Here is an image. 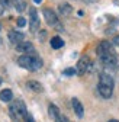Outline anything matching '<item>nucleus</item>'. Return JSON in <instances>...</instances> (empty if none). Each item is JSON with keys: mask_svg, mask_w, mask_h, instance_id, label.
Returning <instances> with one entry per match:
<instances>
[{"mask_svg": "<svg viewBox=\"0 0 119 122\" xmlns=\"http://www.w3.org/2000/svg\"><path fill=\"white\" fill-rule=\"evenodd\" d=\"M18 64L25 68V70H29V71H36L42 67V60L36 55V52H31V54H23L18 58Z\"/></svg>", "mask_w": 119, "mask_h": 122, "instance_id": "nucleus-1", "label": "nucleus"}, {"mask_svg": "<svg viewBox=\"0 0 119 122\" xmlns=\"http://www.w3.org/2000/svg\"><path fill=\"white\" fill-rule=\"evenodd\" d=\"M113 86H115V81H113V79L110 77L109 74H106V73L100 74V77H99V84H97V90H99V93H100L102 97H105V99L112 97Z\"/></svg>", "mask_w": 119, "mask_h": 122, "instance_id": "nucleus-2", "label": "nucleus"}, {"mask_svg": "<svg viewBox=\"0 0 119 122\" xmlns=\"http://www.w3.org/2000/svg\"><path fill=\"white\" fill-rule=\"evenodd\" d=\"M28 113V109L23 103V100L18 99L15 102H10L9 105V115L13 119V122H23L25 115Z\"/></svg>", "mask_w": 119, "mask_h": 122, "instance_id": "nucleus-3", "label": "nucleus"}, {"mask_svg": "<svg viewBox=\"0 0 119 122\" xmlns=\"http://www.w3.org/2000/svg\"><path fill=\"white\" fill-rule=\"evenodd\" d=\"M42 13H44V18H45V22H47L51 28H57V29H60V30H63V26H61V23H60V19H58L57 13H55L52 9L45 7V9L42 10Z\"/></svg>", "mask_w": 119, "mask_h": 122, "instance_id": "nucleus-4", "label": "nucleus"}, {"mask_svg": "<svg viewBox=\"0 0 119 122\" xmlns=\"http://www.w3.org/2000/svg\"><path fill=\"white\" fill-rule=\"evenodd\" d=\"M90 66H92V60L89 58L87 55H83L79 61H77V67H76V71L79 76H84L89 70H90Z\"/></svg>", "mask_w": 119, "mask_h": 122, "instance_id": "nucleus-5", "label": "nucleus"}, {"mask_svg": "<svg viewBox=\"0 0 119 122\" xmlns=\"http://www.w3.org/2000/svg\"><path fill=\"white\" fill-rule=\"evenodd\" d=\"M99 58H100V63L106 67H115L118 63V57H116L115 51H109L103 55H99Z\"/></svg>", "mask_w": 119, "mask_h": 122, "instance_id": "nucleus-6", "label": "nucleus"}, {"mask_svg": "<svg viewBox=\"0 0 119 122\" xmlns=\"http://www.w3.org/2000/svg\"><path fill=\"white\" fill-rule=\"evenodd\" d=\"M29 29H31V32H36L39 29V18L35 7L29 9Z\"/></svg>", "mask_w": 119, "mask_h": 122, "instance_id": "nucleus-7", "label": "nucleus"}, {"mask_svg": "<svg viewBox=\"0 0 119 122\" xmlns=\"http://www.w3.org/2000/svg\"><path fill=\"white\" fill-rule=\"evenodd\" d=\"M15 47H16V51L18 52H22V54H31V52L35 51L32 42H29V41H22V42L16 44Z\"/></svg>", "mask_w": 119, "mask_h": 122, "instance_id": "nucleus-8", "label": "nucleus"}, {"mask_svg": "<svg viewBox=\"0 0 119 122\" xmlns=\"http://www.w3.org/2000/svg\"><path fill=\"white\" fill-rule=\"evenodd\" d=\"M112 42H109V41H100L99 44H97V47H96V54L97 55H103V54H106V52H109V51H113V48H112Z\"/></svg>", "mask_w": 119, "mask_h": 122, "instance_id": "nucleus-9", "label": "nucleus"}, {"mask_svg": "<svg viewBox=\"0 0 119 122\" xmlns=\"http://www.w3.org/2000/svg\"><path fill=\"white\" fill-rule=\"evenodd\" d=\"M7 38H9V41L13 44V45H16V44H19V42H22L23 39H25V35L22 34V32H19V30H9V34H7Z\"/></svg>", "mask_w": 119, "mask_h": 122, "instance_id": "nucleus-10", "label": "nucleus"}, {"mask_svg": "<svg viewBox=\"0 0 119 122\" xmlns=\"http://www.w3.org/2000/svg\"><path fill=\"white\" fill-rule=\"evenodd\" d=\"M71 103H73V109H74V113H76L79 118H83V115H84V108H83L81 102H80L79 99H76V97H74V99L71 100Z\"/></svg>", "mask_w": 119, "mask_h": 122, "instance_id": "nucleus-11", "label": "nucleus"}, {"mask_svg": "<svg viewBox=\"0 0 119 122\" xmlns=\"http://www.w3.org/2000/svg\"><path fill=\"white\" fill-rule=\"evenodd\" d=\"M26 87L31 89L32 92H36V93H41V92L44 90L42 84L39 81H36V80H29V81H26Z\"/></svg>", "mask_w": 119, "mask_h": 122, "instance_id": "nucleus-12", "label": "nucleus"}, {"mask_svg": "<svg viewBox=\"0 0 119 122\" xmlns=\"http://www.w3.org/2000/svg\"><path fill=\"white\" fill-rule=\"evenodd\" d=\"M0 100L2 102H6V103H10L13 100V93L10 89H3L0 92Z\"/></svg>", "mask_w": 119, "mask_h": 122, "instance_id": "nucleus-13", "label": "nucleus"}, {"mask_svg": "<svg viewBox=\"0 0 119 122\" xmlns=\"http://www.w3.org/2000/svg\"><path fill=\"white\" fill-rule=\"evenodd\" d=\"M58 12H60V15H61V16H70V15L73 13V7L68 5V3H61L58 6Z\"/></svg>", "mask_w": 119, "mask_h": 122, "instance_id": "nucleus-14", "label": "nucleus"}, {"mask_svg": "<svg viewBox=\"0 0 119 122\" xmlns=\"http://www.w3.org/2000/svg\"><path fill=\"white\" fill-rule=\"evenodd\" d=\"M50 44H51V47L54 50H60L61 47H64V41L60 38V36H52L51 41H50Z\"/></svg>", "mask_w": 119, "mask_h": 122, "instance_id": "nucleus-15", "label": "nucleus"}, {"mask_svg": "<svg viewBox=\"0 0 119 122\" xmlns=\"http://www.w3.org/2000/svg\"><path fill=\"white\" fill-rule=\"evenodd\" d=\"M13 5H15V9H16L19 13L25 12V10H26V7H28L26 0H13Z\"/></svg>", "mask_w": 119, "mask_h": 122, "instance_id": "nucleus-16", "label": "nucleus"}, {"mask_svg": "<svg viewBox=\"0 0 119 122\" xmlns=\"http://www.w3.org/2000/svg\"><path fill=\"white\" fill-rule=\"evenodd\" d=\"M48 113H50V116H51L52 119H57L60 115H61V113H60L58 106H55V105H52V103L48 106Z\"/></svg>", "mask_w": 119, "mask_h": 122, "instance_id": "nucleus-17", "label": "nucleus"}, {"mask_svg": "<svg viewBox=\"0 0 119 122\" xmlns=\"http://www.w3.org/2000/svg\"><path fill=\"white\" fill-rule=\"evenodd\" d=\"M0 5H2L5 9H9L12 6V0H0Z\"/></svg>", "mask_w": 119, "mask_h": 122, "instance_id": "nucleus-18", "label": "nucleus"}, {"mask_svg": "<svg viewBox=\"0 0 119 122\" xmlns=\"http://www.w3.org/2000/svg\"><path fill=\"white\" fill-rule=\"evenodd\" d=\"M16 23H18V26H19V28H23V26L26 25V19H25V18H18Z\"/></svg>", "mask_w": 119, "mask_h": 122, "instance_id": "nucleus-19", "label": "nucleus"}, {"mask_svg": "<svg viewBox=\"0 0 119 122\" xmlns=\"http://www.w3.org/2000/svg\"><path fill=\"white\" fill-rule=\"evenodd\" d=\"M23 122H35V119H34V116H32L31 113L28 112V113L25 115V118H23Z\"/></svg>", "mask_w": 119, "mask_h": 122, "instance_id": "nucleus-20", "label": "nucleus"}, {"mask_svg": "<svg viewBox=\"0 0 119 122\" xmlns=\"http://www.w3.org/2000/svg\"><path fill=\"white\" fill-rule=\"evenodd\" d=\"M54 122H70V121H68V118H67V116H64V115H60L57 119H54Z\"/></svg>", "mask_w": 119, "mask_h": 122, "instance_id": "nucleus-21", "label": "nucleus"}, {"mask_svg": "<svg viewBox=\"0 0 119 122\" xmlns=\"http://www.w3.org/2000/svg\"><path fill=\"white\" fill-rule=\"evenodd\" d=\"M64 74H67V76H73V74H77V71L74 70V68H67V70L64 71Z\"/></svg>", "mask_w": 119, "mask_h": 122, "instance_id": "nucleus-22", "label": "nucleus"}, {"mask_svg": "<svg viewBox=\"0 0 119 122\" xmlns=\"http://www.w3.org/2000/svg\"><path fill=\"white\" fill-rule=\"evenodd\" d=\"M112 44H113V45H116V47H119V35H116V36L112 39Z\"/></svg>", "mask_w": 119, "mask_h": 122, "instance_id": "nucleus-23", "label": "nucleus"}, {"mask_svg": "<svg viewBox=\"0 0 119 122\" xmlns=\"http://www.w3.org/2000/svg\"><path fill=\"white\" fill-rule=\"evenodd\" d=\"M83 2H84V3H96L97 0H83Z\"/></svg>", "mask_w": 119, "mask_h": 122, "instance_id": "nucleus-24", "label": "nucleus"}, {"mask_svg": "<svg viewBox=\"0 0 119 122\" xmlns=\"http://www.w3.org/2000/svg\"><path fill=\"white\" fill-rule=\"evenodd\" d=\"M34 2H35V3H36V5H39V3H41V2H42V0H34Z\"/></svg>", "mask_w": 119, "mask_h": 122, "instance_id": "nucleus-25", "label": "nucleus"}, {"mask_svg": "<svg viewBox=\"0 0 119 122\" xmlns=\"http://www.w3.org/2000/svg\"><path fill=\"white\" fill-rule=\"evenodd\" d=\"M109 122H119V121H118V119H110Z\"/></svg>", "mask_w": 119, "mask_h": 122, "instance_id": "nucleus-26", "label": "nucleus"}, {"mask_svg": "<svg viewBox=\"0 0 119 122\" xmlns=\"http://www.w3.org/2000/svg\"><path fill=\"white\" fill-rule=\"evenodd\" d=\"M0 30H2V23H0Z\"/></svg>", "mask_w": 119, "mask_h": 122, "instance_id": "nucleus-27", "label": "nucleus"}, {"mask_svg": "<svg viewBox=\"0 0 119 122\" xmlns=\"http://www.w3.org/2000/svg\"><path fill=\"white\" fill-rule=\"evenodd\" d=\"M0 84H2V79H0Z\"/></svg>", "mask_w": 119, "mask_h": 122, "instance_id": "nucleus-28", "label": "nucleus"}]
</instances>
